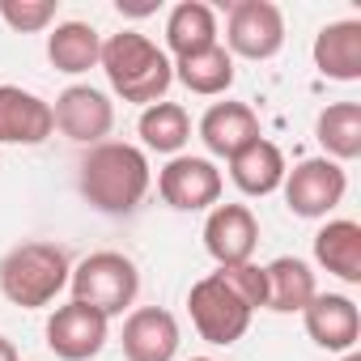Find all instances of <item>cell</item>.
I'll list each match as a JSON object with an SVG mask.
<instances>
[{"label":"cell","mask_w":361,"mask_h":361,"mask_svg":"<svg viewBox=\"0 0 361 361\" xmlns=\"http://www.w3.org/2000/svg\"><path fill=\"white\" fill-rule=\"evenodd\" d=\"M77 188L90 209H98L106 217H128L140 209V200L149 192V157L136 145L102 140L81 157Z\"/></svg>","instance_id":"obj_1"},{"label":"cell","mask_w":361,"mask_h":361,"mask_svg":"<svg viewBox=\"0 0 361 361\" xmlns=\"http://www.w3.org/2000/svg\"><path fill=\"white\" fill-rule=\"evenodd\" d=\"M102 73L111 81V90L123 98V102H136V106H153L166 98L170 81H174V68H170V56L136 35V30H119L102 43Z\"/></svg>","instance_id":"obj_2"},{"label":"cell","mask_w":361,"mask_h":361,"mask_svg":"<svg viewBox=\"0 0 361 361\" xmlns=\"http://www.w3.org/2000/svg\"><path fill=\"white\" fill-rule=\"evenodd\" d=\"M68 276H73V264L56 243H22L0 259V293L22 310L51 306L56 293L68 285Z\"/></svg>","instance_id":"obj_3"},{"label":"cell","mask_w":361,"mask_h":361,"mask_svg":"<svg viewBox=\"0 0 361 361\" xmlns=\"http://www.w3.org/2000/svg\"><path fill=\"white\" fill-rule=\"evenodd\" d=\"M68 285H73V302L98 310L102 319H115V314H123V310L136 302V293H140V272H136V264H132L128 255H119V251H94V255H85V259L73 268Z\"/></svg>","instance_id":"obj_4"},{"label":"cell","mask_w":361,"mask_h":361,"mask_svg":"<svg viewBox=\"0 0 361 361\" xmlns=\"http://www.w3.org/2000/svg\"><path fill=\"white\" fill-rule=\"evenodd\" d=\"M188 310H192V323H196V331H200V340H209V344H238L243 336H247V327H251V306L213 272V276H204V281H196L192 285V293H188Z\"/></svg>","instance_id":"obj_5"},{"label":"cell","mask_w":361,"mask_h":361,"mask_svg":"<svg viewBox=\"0 0 361 361\" xmlns=\"http://www.w3.org/2000/svg\"><path fill=\"white\" fill-rule=\"evenodd\" d=\"M281 188H285L289 213L314 221V217H327V213L344 200L348 174H344V166H336V161H327V157H306V161H298L293 170H285V183H281Z\"/></svg>","instance_id":"obj_6"},{"label":"cell","mask_w":361,"mask_h":361,"mask_svg":"<svg viewBox=\"0 0 361 361\" xmlns=\"http://www.w3.org/2000/svg\"><path fill=\"white\" fill-rule=\"evenodd\" d=\"M285 47V13L272 0H238L226 22V51L243 60H272Z\"/></svg>","instance_id":"obj_7"},{"label":"cell","mask_w":361,"mask_h":361,"mask_svg":"<svg viewBox=\"0 0 361 361\" xmlns=\"http://www.w3.org/2000/svg\"><path fill=\"white\" fill-rule=\"evenodd\" d=\"M221 170L209 157H170V166L157 174V192L178 213H200L221 200Z\"/></svg>","instance_id":"obj_8"},{"label":"cell","mask_w":361,"mask_h":361,"mask_svg":"<svg viewBox=\"0 0 361 361\" xmlns=\"http://www.w3.org/2000/svg\"><path fill=\"white\" fill-rule=\"evenodd\" d=\"M51 115H56V128H60L68 140L90 145V149L102 145V136L115 128V106H111V98H106L102 90H94V85H68V90L56 98Z\"/></svg>","instance_id":"obj_9"},{"label":"cell","mask_w":361,"mask_h":361,"mask_svg":"<svg viewBox=\"0 0 361 361\" xmlns=\"http://www.w3.org/2000/svg\"><path fill=\"white\" fill-rule=\"evenodd\" d=\"M106 323L111 319H102L98 310L68 302L47 319V348L60 361H90L106 348Z\"/></svg>","instance_id":"obj_10"},{"label":"cell","mask_w":361,"mask_h":361,"mask_svg":"<svg viewBox=\"0 0 361 361\" xmlns=\"http://www.w3.org/2000/svg\"><path fill=\"white\" fill-rule=\"evenodd\" d=\"M259 243V221L247 204H213L209 221H204V247L221 268L234 264H251Z\"/></svg>","instance_id":"obj_11"},{"label":"cell","mask_w":361,"mask_h":361,"mask_svg":"<svg viewBox=\"0 0 361 361\" xmlns=\"http://www.w3.org/2000/svg\"><path fill=\"white\" fill-rule=\"evenodd\" d=\"M302 319H306V336L327 353H353L361 340V310L344 293H314Z\"/></svg>","instance_id":"obj_12"},{"label":"cell","mask_w":361,"mask_h":361,"mask_svg":"<svg viewBox=\"0 0 361 361\" xmlns=\"http://www.w3.org/2000/svg\"><path fill=\"white\" fill-rule=\"evenodd\" d=\"M56 132L51 102L22 85H0V145H43Z\"/></svg>","instance_id":"obj_13"},{"label":"cell","mask_w":361,"mask_h":361,"mask_svg":"<svg viewBox=\"0 0 361 361\" xmlns=\"http://www.w3.org/2000/svg\"><path fill=\"white\" fill-rule=\"evenodd\" d=\"M178 319L161 306H140L123 323V357L128 361H174L178 357Z\"/></svg>","instance_id":"obj_14"},{"label":"cell","mask_w":361,"mask_h":361,"mask_svg":"<svg viewBox=\"0 0 361 361\" xmlns=\"http://www.w3.org/2000/svg\"><path fill=\"white\" fill-rule=\"evenodd\" d=\"M264 132H259V115L247 106V102H213L200 119V140L213 157H234L243 153L247 145H255Z\"/></svg>","instance_id":"obj_15"},{"label":"cell","mask_w":361,"mask_h":361,"mask_svg":"<svg viewBox=\"0 0 361 361\" xmlns=\"http://www.w3.org/2000/svg\"><path fill=\"white\" fill-rule=\"evenodd\" d=\"M310 56L327 81H361V22L344 18V22L323 26L314 35Z\"/></svg>","instance_id":"obj_16"},{"label":"cell","mask_w":361,"mask_h":361,"mask_svg":"<svg viewBox=\"0 0 361 361\" xmlns=\"http://www.w3.org/2000/svg\"><path fill=\"white\" fill-rule=\"evenodd\" d=\"M285 170H289L285 153L272 140H264V136L230 157V178H234V188L243 196H272L285 183Z\"/></svg>","instance_id":"obj_17"},{"label":"cell","mask_w":361,"mask_h":361,"mask_svg":"<svg viewBox=\"0 0 361 361\" xmlns=\"http://www.w3.org/2000/svg\"><path fill=\"white\" fill-rule=\"evenodd\" d=\"M314 259L344 285H361V226L348 217L327 221L314 234Z\"/></svg>","instance_id":"obj_18"},{"label":"cell","mask_w":361,"mask_h":361,"mask_svg":"<svg viewBox=\"0 0 361 361\" xmlns=\"http://www.w3.org/2000/svg\"><path fill=\"white\" fill-rule=\"evenodd\" d=\"M213 43H217V13H213V5H204V0H183V5L170 9V18H166V47L174 51V60L196 56V51H204Z\"/></svg>","instance_id":"obj_19"},{"label":"cell","mask_w":361,"mask_h":361,"mask_svg":"<svg viewBox=\"0 0 361 361\" xmlns=\"http://www.w3.org/2000/svg\"><path fill=\"white\" fill-rule=\"evenodd\" d=\"M47 60L56 73H68V77L90 73L102 60V35L90 22H60L47 35Z\"/></svg>","instance_id":"obj_20"},{"label":"cell","mask_w":361,"mask_h":361,"mask_svg":"<svg viewBox=\"0 0 361 361\" xmlns=\"http://www.w3.org/2000/svg\"><path fill=\"white\" fill-rule=\"evenodd\" d=\"M264 272H268V302H264V306L276 310V314H302V310L310 306V298L319 293L310 264L298 259V255H281V259H272Z\"/></svg>","instance_id":"obj_21"},{"label":"cell","mask_w":361,"mask_h":361,"mask_svg":"<svg viewBox=\"0 0 361 361\" xmlns=\"http://www.w3.org/2000/svg\"><path fill=\"white\" fill-rule=\"evenodd\" d=\"M314 140L323 145L327 161H353L361 157V102H331L314 119Z\"/></svg>","instance_id":"obj_22"},{"label":"cell","mask_w":361,"mask_h":361,"mask_svg":"<svg viewBox=\"0 0 361 361\" xmlns=\"http://www.w3.org/2000/svg\"><path fill=\"white\" fill-rule=\"evenodd\" d=\"M170 68H174L178 81H183L192 94H200V98H217V94H226L234 85V56L221 43H213V47H204L196 56L174 60Z\"/></svg>","instance_id":"obj_23"},{"label":"cell","mask_w":361,"mask_h":361,"mask_svg":"<svg viewBox=\"0 0 361 361\" xmlns=\"http://www.w3.org/2000/svg\"><path fill=\"white\" fill-rule=\"evenodd\" d=\"M136 128H140L145 149H153V153H170V157H178V149L192 140V115L178 106V102H166V98L153 102V106H145Z\"/></svg>","instance_id":"obj_24"},{"label":"cell","mask_w":361,"mask_h":361,"mask_svg":"<svg viewBox=\"0 0 361 361\" xmlns=\"http://www.w3.org/2000/svg\"><path fill=\"white\" fill-rule=\"evenodd\" d=\"M60 5L56 0H0V18H5L9 30L18 35H39L56 22Z\"/></svg>","instance_id":"obj_25"},{"label":"cell","mask_w":361,"mask_h":361,"mask_svg":"<svg viewBox=\"0 0 361 361\" xmlns=\"http://www.w3.org/2000/svg\"><path fill=\"white\" fill-rule=\"evenodd\" d=\"M251 310H259L264 302H268V272L259 268V264H234V268H221L217 272Z\"/></svg>","instance_id":"obj_26"},{"label":"cell","mask_w":361,"mask_h":361,"mask_svg":"<svg viewBox=\"0 0 361 361\" xmlns=\"http://www.w3.org/2000/svg\"><path fill=\"white\" fill-rule=\"evenodd\" d=\"M119 13L145 18V13H157V5H153V0H119Z\"/></svg>","instance_id":"obj_27"},{"label":"cell","mask_w":361,"mask_h":361,"mask_svg":"<svg viewBox=\"0 0 361 361\" xmlns=\"http://www.w3.org/2000/svg\"><path fill=\"white\" fill-rule=\"evenodd\" d=\"M0 361H22L18 348H13V340H5V336H0Z\"/></svg>","instance_id":"obj_28"},{"label":"cell","mask_w":361,"mask_h":361,"mask_svg":"<svg viewBox=\"0 0 361 361\" xmlns=\"http://www.w3.org/2000/svg\"><path fill=\"white\" fill-rule=\"evenodd\" d=\"M340 361H361V353H357V348H353V353H344V357H340Z\"/></svg>","instance_id":"obj_29"},{"label":"cell","mask_w":361,"mask_h":361,"mask_svg":"<svg viewBox=\"0 0 361 361\" xmlns=\"http://www.w3.org/2000/svg\"><path fill=\"white\" fill-rule=\"evenodd\" d=\"M192 361H217V357H192Z\"/></svg>","instance_id":"obj_30"}]
</instances>
